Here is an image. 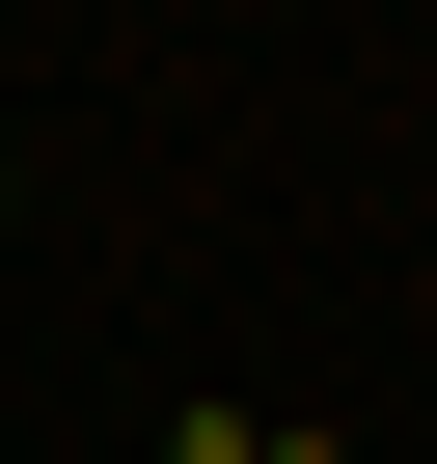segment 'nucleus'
<instances>
[{"label": "nucleus", "mask_w": 437, "mask_h": 464, "mask_svg": "<svg viewBox=\"0 0 437 464\" xmlns=\"http://www.w3.org/2000/svg\"><path fill=\"white\" fill-rule=\"evenodd\" d=\"M247 464H355V437H247Z\"/></svg>", "instance_id": "1"}, {"label": "nucleus", "mask_w": 437, "mask_h": 464, "mask_svg": "<svg viewBox=\"0 0 437 464\" xmlns=\"http://www.w3.org/2000/svg\"><path fill=\"white\" fill-rule=\"evenodd\" d=\"M0 218H28V164H0Z\"/></svg>", "instance_id": "2"}]
</instances>
